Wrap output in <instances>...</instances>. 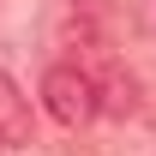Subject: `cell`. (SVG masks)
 <instances>
[{
  "mask_svg": "<svg viewBox=\"0 0 156 156\" xmlns=\"http://www.w3.org/2000/svg\"><path fill=\"white\" fill-rule=\"evenodd\" d=\"M144 114H150V126H156V90H150V96H144Z\"/></svg>",
  "mask_w": 156,
  "mask_h": 156,
  "instance_id": "cell-4",
  "label": "cell"
},
{
  "mask_svg": "<svg viewBox=\"0 0 156 156\" xmlns=\"http://www.w3.org/2000/svg\"><path fill=\"white\" fill-rule=\"evenodd\" d=\"M0 138H6V150H12V144H36V132H30V102H24V90L6 72H0Z\"/></svg>",
  "mask_w": 156,
  "mask_h": 156,
  "instance_id": "cell-3",
  "label": "cell"
},
{
  "mask_svg": "<svg viewBox=\"0 0 156 156\" xmlns=\"http://www.w3.org/2000/svg\"><path fill=\"white\" fill-rule=\"evenodd\" d=\"M0 156H6V138H0Z\"/></svg>",
  "mask_w": 156,
  "mask_h": 156,
  "instance_id": "cell-5",
  "label": "cell"
},
{
  "mask_svg": "<svg viewBox=\"0 0 156 156\" xmlns=\"http://www.w3.org/2000/svg\"><path fill=\"white\" fill-rule=\"evenodd\" d=\"M42 108H48V120L66 126V132L90 126V120L102 114L96 72H90V66H48V72H42Z\"/></svg>",
  "mask_w": 156,
  "mask_h": 156,
  "instance_id": "cell-1",
  "label": "cell"
},
{
  "mask_svg": "<svg viewBox=\"0 0 156 156\" xmlns=\"http://www.w3.org/2000/svg\"><path fill=\"white\" fill-rule=\"evenodd\" d=\"M54 42L60 48H108V6L102 0H60Z\"/></svg>",
  "mask_w": 156,
  "mask_h": 156,
  "instance_id": "cell-2",
  "label": "cell"
}]
</instances>
